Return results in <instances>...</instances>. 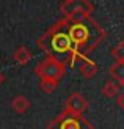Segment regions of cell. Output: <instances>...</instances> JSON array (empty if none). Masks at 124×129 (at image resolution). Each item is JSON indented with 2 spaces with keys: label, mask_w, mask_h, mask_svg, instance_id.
<instances>
[{
  "label": "cell",
  "mask_w": 124,
  "mask_h": 129,
  "mask_svg": "<svg viewBox=\"0 0 124 129\" xmlns=\"http://www.w3.org/2000/svg\"><path fill=\"white\" fill-rule=\"evenodd\" d=\"M13 58H14V61L17 64H27L30 60H31V52H30V49L28 47H25V46H19L16 50H14V54H13Z\"/></svg>",
  "instance_id": "8"
},
{
  "label": "cell",
  "mask_w": 124,
  "mask_h": 129,
  "mask_svg": "<svg viewBox=\"0 0 124 129\" xmlns=\"http://www.w3.org/2000/svg\"><path fill=\"white\" fill-rule=\"evenodd\" d=\"M47 129H94V127L91 124V121L83 118V115H75L63 109L61 113L47 124Z\"/></svg>",
  "instance_id": "3"
},
{
  "label": "cell",
  "mask_w": 124,
  "mask_h": 129,
  "mask_svg": "<svg viewBox=\"0 0 124 129\" xmlns=\"http://www.w3.org/2000/svg\"><path fill=\"white\" fill-rule=\"evenodd\" d=\"M30 101H28V98H25L24 94H19V96H14L13 98V101H11V107L14 109V110L17 112V113H25L30 109Z\"/></svg>",
  "instance_id": "10"
},
{
  "label": "cell",
  "mask_w": 124,
  "mask_h": 129,
  "mask_svg": "<svg viewBox=\"0 0 124 129\" xmlns=\"http://www.w3.org/2000/svg\"><path fill=\"white\" fill-rule=\"evenodd\" d=\"M38 47L47 55L55 57L60 61H66L68 55L74 49L72 41L68 35V21L61 17L60 21L52 24L44 35L38 38Z\"/></svg>",
  "instance_id": "2"
},
{
  "label": "cell",
  "mask_w": 124,
  "mask_h": 129,
  "mask_svg": "<svg viewBox=\"0 0 124 129\" xmlns=\"http://www.w3.org/2000/svg\"><path fill=\"white\" fill-rule=\"evenodd\" d=\"M116 102H118V106L124 110V90H122V93L118 94V98H116Z\"/></svg>",
  "instance_id": "14"
},
{
  "label": "cell",
  "mask_w": 124,
  "mask_h": 129,
  "mask_svg": "<svg viewBox=\"0 0 124 129\" xmlns=\"http://www.w3.org/2000/svg\"><path fill=\"white\" fill-rule=\"evenodd\" d=\"M39 87H41L43 91H46V93H54L57 90V87H58V82L50 80V79H41L39 80Z\"/></svg>",
  "instance_id": "12"
},
{
  "label": "cell",
  "mask_w": 124,
  "mask_h": 129,
  "mask_svg": "<svg viewBox=\"0 0 124 129\" xmlns=\"http://www.w3.org/2000/svg\"><path fill=\"white\" fill-rule=\"evenodd\" d=\"M3 82H5V74L2 73V71H0V85H2Z\"/></svg>",
  "instance_id": "15"
},
{
  "label": "cell",
  "mask_w": 124,
  "mask_h": 129,
  "mask_svg": "<svg viewBox=\"0 0 124 129\" xmlns=\"http://www.w3.org/2000/svg\"><path fill=\"white\" fill-rule=\"evenodd\" d=\"M112 55H113V58H115L116 61H122V63H124V40H121V41L112 49Z\"/></svg>",
  "instance_id": "13"
},
{
  "label": "cell",
  "mask_w": 124,
  "mask_h": 129,
  "mask_svg": "<svg viewBox=\"0 0 124 129\" xmlns=\"http://www.w3.org/2000/svg\"><path fill=\"white\" fill-rule=\"evenodd\" d=\"M60 11L64 19L69 21H80L90 17L94 11V5L90 0H63L60 5Z\"/></svg>",
  "instance_id": "5"
},
{
  "label": "cell",
  "mask_w": 124,
  "mask_h": 129,
  "mask_svg": "<svg viewBox=\"0 0 124 129\" xmlns=\"http://www.w3.org/2000/svg\"><path fill=\"white\" fill-rule=\"evenodd\" d=\"M79 69H80V74L85 77V79H93V77L97 74V64L93 60H88V58L82 60Z\"/></svg>",
  "instance_id": "7"
},
{
  "label": "cell",
  "mask_w": 124,
  "mask_h": 129,
  "mask_svg": "<svg viewBox=\"0 0 124 129\" xmlns=\"http://www.w3.org/2000/svg\"><path fill=\"white\" fill-rule=\"evenodd\" d=\"M102 94L105 98H116L119 94V83L115 80H107L102 87Z\"/></svg>",
  "instance_id": "11"
},
{
  "label": "cell",
  "mask_w": 124,
  "mask_h": 129,
  "mask_svg": "<svg viewBox=\"0 0 124 129\" xmlns=\"http://www.w3.org/2000/svg\"><path fill=\"white\" fill-rule=\"evenodd\" d=\"M64 73H66V64L52 55H47L35 66V74L39 79H50V80L60 82Z\"/></svg>",
  "instance_id": "4"
},
{
  "label": "cell",
  "mask_w": 124,
  "mask_h": 129,
  "mask_svg": "<svg viewBox=\"0 0 124 129\" xmlns=\"http://www.w3.org/2000/svg\"><path fill=\"white\" fill-rule=\"evenodd\" d=\"M108 73H110V76L113 77L115 82L119 83V87L121 85L124 87V63L122 61H115L112 66H110Z\"/></svg>",
  "instance_id": "9"
},
{
  "label": "cell",
  "mask_w": 124,
  "mask_h": 129,
  "mask_svg": "<svg viewBox=\"0 0 124 129\" xmlns=\"http://www.w3.org/2000/svg\"><path fill=\"white\" fill-rule=\"evenodd\" d=\"M66 21L68 35L72 41V46L79 49L85 57L93 52L107 36V31L102 28V25H99V22H96L91 16L80 21H69V19Z\"/></svg>",
  "instance_id": "1"
},
{
  "label": "cell",
  "mask_w": 124,
  "mask_h": 129,
  "mask_svg": "<svg viewBox=\"0 0 124 129\" xmlns=\"http://www.w3.org/2000/svg\"><path fill=\"white\" fill-rule=\"evenodd\" d=\"M88 107H90V102L80 93H72L66 98L63 109H66V110H69L71 113H75V115H83L85 110H88Z\"/></svg>",
  "instance_id": "6"
}]
</instances>
